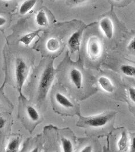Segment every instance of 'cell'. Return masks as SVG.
Masks as SVG:
<instances>
[{"label": "cell", "instance_id": "obj_1", "mask_svg": "<svg viewBox=\"0 0 135 152\" xmlns=\"http://www.w3.org/2000/svg\"><path fill=\"white\" fill-rule=\"evenodd\" d=\"M55 77V69L52 63L47 65L39 80L38 93V98L44 100L52 86Z\"/></svg>", "mask_w": 135, "mask_h": 152}, {"label": "cell", "instance_id": "obj_2", "mask_svg": "<svg viewBox=\"0 0 135 152\" xmlns=\"http://www.w3.org/2000/svg\"><path fill=\"white\" fill-rule=\"evenodd\" d=\"M115 113V112H107L89 117H81V126L92 128L104 127L112 119Z\"/></svg>", "mask_w": 135, "mask_h": 152}, {"label": "cell", "instance_id": "obj_3", "mask_svg": "<svg viewBox=\"0 0 135 152\" xmlns=\"http://www.w3.org/2000/svg\"><path fill=\"white\" fill-rule=\"evenodd\" d=\"M29 72V68L27 63L22 59H18L16 61L15 76L18 90L22 96V88L26 80Z\"/></svg>", "mask_w": 135, "mask_h": 152}, {"label": "cell", "instance_id": "obj_4", "mask_svg": "<svg viewBox=\"0 0 135 152\" xmlns=\"http://www.w3.org/2000/svg\"><path fill=\"white\" fill-rule=\"evenodd\" d=\"M87 52L90 58L93 61L96 60L101 56L102 44L100 39L96 36H92L87 45Z\"/></svg>", "mask_w": 135, "mask_h": 152}, {"label": "cell", "instance_id": "obj_5", "mask_svg": "<svg viewBox=\"0 0 135 152\" xmlns=\"http://www.w3.org/2000/svg\"><path fill=\"white\" fill-rule=\"evenodd\" d=\"M99 27L103 33L109 39H111L114 35V26L113 21L109 17L102 18L99 22Z\"/></svg>", "mask_w": 135, "mask_h": 152}, {"label": "cell", "instance_id": "obj_6", "mask_svg": "<svg viewBox=\"0 0 135 152\" xmlns=\"http://www.w3.org/2000/svg\"><path fill=\"white\" fill-rule=\"evenodd\" d=\"M84 29H79L73 33L68 38V45L72 52L79 51Z\"/></svg>", "mask_w": 135, "mask_h": 152}, {"label": "cell", "instance_id": "obj_7", "mask_svg": "<svg viewBox=\"0 0 135 152\" xmlns=\"http://www.w3.org/2000/svg\"><path fill=\"white\" fill-rule=\"evenodd\" d=\"M69 78L73 85L77 89H80L83 83V75L81 71L76 68H73L69 73Z\"/></svg>", "mask_w": 135, "mask_h": 152}, {"label": "cell", "instance_id": "obj_8", "mask_svg": "<svg viewBox=\"0 0 135 152\" xmlns=\"http://www.w3.org/2000/svg\"><path fill=\"white\" fill-rule=\"evenodd\" d=\"M55 99L59 106L64 108L72 109L74 107L73 102L66 95L62 93H56L55 94Z\"/></svg>", "mask_w": 135, "mask_h": 152}, {"label": "cell", "instance_id": "obj_9", "mask_svg": "<svg viewBox=\"0 0 135 152\" xmlns=\"http://www.w3.org/2000/svg\"><path fill=\"white\" fill-rule=\"evenodd\" d=\"M129 140L126 132L123 131L117 142V148L120 152H126L129 148Z\"/></svg>", "mask_w": 135, "mask_h": 152}, {"label": "cell", "instance_id": "obj_10", "mask_svg": "<svg viewBox=\"0 0 135 152\" xmlns=\"http://www.w3.org/2000/svg\"><path fill=\"white\" fill-rule=\"evenodd\" d=\"M98 83L101 88L107 93H112L115 90V86L112 80L106 76H101L98 79Z\"/></svg>", "mask_w": 135, "mask_h": 152}, {"label": "cell", "instance_id": "obj_11", "mask_svg": "<svg viewBox=\"0 0 135 152\" xmlns=\"http://www.w3.org/2000/svg\"><path fill=\"white\" fill-rule=\"evenodd\" d=\"M42 31L41 30H38L31 33L25 34L21 38L19 41L26 46H29L31 44L34 39L40 35V33Z\"/></svg>", "mask_w": 135, "mask_h": 152}, {"label": "cell", "instance_id": "obj_12", "mask_svg": "<svg viewBox=\"0 0 135 152\" xmlns=\"http://www.w3.org/2000/svg\"><path fill=\"white\" fill-rule=\"evenodd\" d=\"M37 3L35 0H26L23 1L19 8V13L24 15L31 11Z\"/></svg>", "mask_w": 135, "mask_h": 152}, {"label": "cell", "instance_id": "obj_13", "mask_svg": "<svg viewBox=\"0 0 135 152\" xmlns=\"http://www.w3.org/2000/svg\"><path fill=\"white\" fill-rule=\"evenodd\" d=\"M35 22L40 27H46L48 25V18L44 10H41L37 12L35 16Z\"/></svg>", "mask_w": 135, "mask_h": 152}, {"label": "cell", "instance_id": "obj_14", "mask_svg": "<svg viewBox=\"0 0 135 152\" xmlns=\"http://www.w3.org/2000/svg\"><path fill=\"white\" fill-rule=\"evenodd\" d=\"M21 145L19 138H13L9 141L5 152H18Z\"/></svg>", "mask_w": 135, "mask_h": 152}, {"label": "cell", "instance_id": "obj_15", "mask_svg": "<svg viewBox=\"0 0 135 152\" xmlns=\"http://www.w3.org/2000/svg\"><path fill=\"white\" fill-rule=\"evenodd\" d=\"M26 112L29 118L32 121L36 122L38 121L40 118V115L38 110L32 105H29L27 107Z\"/></svg>", "mask_w": 135, "mask_h": 152}, {"label": "cell", "instance_id": "obj_16", "mask_svg": "<svg viewBox=\"0 0 135 152\" xmlns=\"http://www.w3.org/2000/svg\"><path fill=\"white\" fill-rule=\"evenodd\" d=\"M60 44L59 40L56 38H51L49 39L46 44V49L52 52H56L60 48Z\"/></svg>", "mask_w": 135, "mask_h": 152}, {"label": "cell", "instance_id": "obj_17", "mask_svg": "<svg viewBox=\"0 0 135 152\" xmlns=\"http://www.w3.org/2000/svg\"><path fill=\"white\" fill-rule=\"evenodd\" d=\"M61 145L63 152H73V145L71 141L68 138L62 137Z\"/></svg>", "mask_w": 135, "mask_h": 152}, {"label": "cell", "instance_id": "obj_18", "mask_svg": "<svg viewBox=\"0 0 135 152\" xmlns=\"http://www.w3.org/2000/svg\"><path fill=\"white\" fill-rule=\"evenodd\" d=\"M120 69L126 76L129 77H134L135 76V67L134 65L124 64L121 66Z\"/></svg>", "mask_w": 135, "mask_h": 152}, {"label": "cell", "instance_id": "obj_19", "mask_svg": "<svg viewBox=\"0 0 135 152\" xmlns=\"http://www.w3.org/2000/svg\"><path fill=\"white\" fill-rule=\"evenodd\" d=\"M128 96L131 101L134 103L135 102V87H130L128 89Z\"/></svg>", "mask_w": 135, "mask_h": 152}, {"label": "cell", "instance_id": "obj_20", "mask_svg": "<svg viewBox=\"0 0 135 152\" xmlns=\"http://www.w3.org/2000/svg\"><path fill=\"white\" fill-rule=\"evenodd\" d=\"M128 48L130 50H135V38L134 37L132 39H131L129 41L128 45Z\"/></svg>", "mask_w": 135, "mask_h": 152}, {"label": "cell", "instance_id": "obj_21", "mask_svg": "<svg viewBox=\"0 0 135 152\" xmlns=\"http://www.w3.org/2000/svg\"><path fill=\"white\" fill-rule=\"evenodd\" d=\"M70 2L73 5H80L81 4H84V3H86L88 2V1H82V0H74V1H68Z\"/></svg>", "mask_w": 135, "mask_h": 152}, {"label": "cell", "instance_id": "obj_22", "mask_svg": "<svg viewBox=\"0 0 135 152\" xmlns=\"http://www.w3.org/2000/svg\"><path fill=\"white\" fill-rule=\"evenodd\" d=\"M93 149L92 146L90 145H88L84 146L79 152H93Z\"/></svg>", "mask_w": 135, "mask_h": 152}, {"label": "cell", "instance_id": "obj_23", "mask_svg": "<svg viewBox=\"0 0 135 152\" xmlns=\"http://www.w3.org/2000/svg\"><path fill=\"white\" fill-rule=\"evenodd\" d=\"M130 146V149L131 150V152H135V138H134L132 141L131 142V143L129 145Z\"/></svg>", "mask_w": 135, "mask_h": 152}, {"label": "cell", "instance_id": "obj_24", "mask_svg": "<svg viewBox=\"0 0 135 152\" xmlns=\"http://www.w3.org/2000/svg\"><path fill=\"white\" fill-rule=\"evenodd\" d=\"M5 124V120L4 119L2 116H0V130L2 129Z\"/></svg>", "mask_w": 135, "mask_h": 152}, {"label": "cell", "instance_id": "obj_25", "mask_svg": "<svg viewBox=\"0 0 135 152\" xmlns=\"http://www.w3.org/2000/svg\"><path fill=\"white\" fill-rule=\"evenodd\" d=\"M7 23V20L5 18L0 16V27L3 26L4 25H5Z\"/></svg>", "mask_w": 135, "mask_h": 152}, {"label": "cell", "instance_id": "obj_26", "mask_svg": "<svg viewBox=\"0 0 135 152\" xmlns=\"http://www.w3.org/2000/svg\"><path fill=\"white\" fill-rule=\"evenodd\" d=\"M30 152H39V148L38 147H35Z\"/></svg>", "mask_w": 135, "mask_h": 152}]
</instances>
